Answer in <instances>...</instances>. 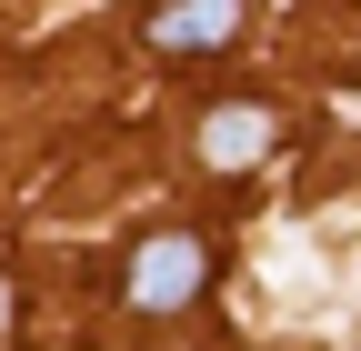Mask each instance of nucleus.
I'll list each match as a JSON object with an SVG mask.
<instances>
[{
	"label": "nucleus",
	"instance_id": "nucleus-2",
	"mask_svg": "<svg viewBox=\"0 0 361 351\" xmlns=\"http://www.w3.org/2000/svg\"><path fill=\"white\" fill-rule=\"evenodd\" d=\"M241 20H251V0H151V51H171V61H201V51H231L241 40Z\"/></svg>",
	"mask_w": 361,
	"mask_h": 351
},
{
	"label": "nucleus",
	"instance_id": "nucleus-3",
	"mask_svg": "<svg viewBox=\"0 0 361 351\" xmlns=\"http://www.w3.org/2000/svg\"><path fill=\"white\" fill-rule=\"evenodd\" d=\"M271 141H281V121H271L261 101H221V111L201 121V161H211V171H251Z\"/></svg>",
	"mask_w": 361,
	"mask_h": 351
},
{
	"label": "nucleus",
	"instance_id": "nucleus-1",
	"mask_svg": "<svg viewBox=\"0 0 361 351\" xmlns=\"http://www.w3.org/2000/svg\"><path fill=\"white\" fill-rule=\"evenodd\" d=\"M201 281H211V251H201V231H151L141 251H130V312H191V301H201Z\"/></svg>",
	"mask_w": 361,
	"mask_h": 351
}]
</instances>
